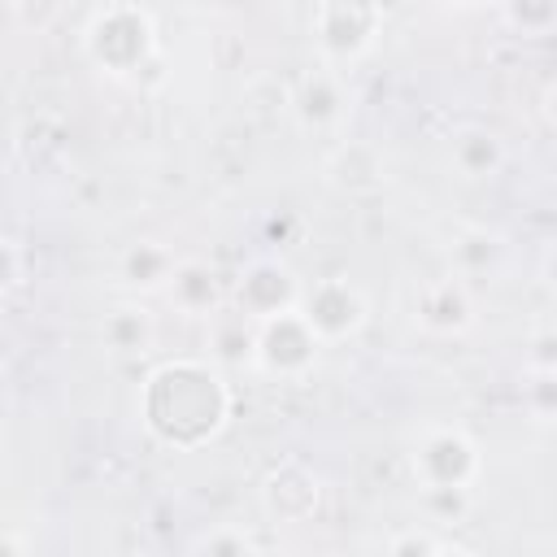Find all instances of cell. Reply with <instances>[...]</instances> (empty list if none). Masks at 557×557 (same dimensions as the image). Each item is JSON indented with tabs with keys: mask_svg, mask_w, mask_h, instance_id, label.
I'll list each match as a JSON object with an SVG mask.
<instances>
[{
	"mask_svg": "<svg viewBox=\"0 0 557 557\" xmlns=\"http://www.w3.org/2000/svg\"><path fill=\"white\" fill-rule=\"evenodd\" d=\"M527 405H531V413H535L540 422H548V418H553V405H557V396H553V370H531Z\"/></svg>",
	"mask_w": 557,
	"mask_h": 557,
	"instance_id": "22",
	"label": "cell"
},
{
	"mask_svg": "<svg viewBox=\"0 0 557 557\" xmlns=\"http://www.w3.org/2000/svg\"><path fill=\"white\" fill-rule=\"evenodd\" d=\"M387 553H400V557H426V553H466L461 544L444 540V535H431V531H396L387 540Z\"/></svg>",
	"mask_w": 557,
	"mask_h": 557,
	"instance_id": "19",
	"label": "cell"
},
{
	"mask_svg": "<svg viewBox=\"0 0 557 557\" xmlns=\"http://www.w3.org/2000/svg\"><path fill=\"white\" fill-rule=\"evenodd\" d=\"M413 474L422 487H457V492H470L483 474V457H479V444L457 431V426H426L418 440H413Z\"/></svg>",
	"mask_w": 557,
	"mask_h": 557,
	"instance_id": "6",
	"label": "cell"
},
{
	"mask_svg": "<svg viewBox=\"0 0 557 557\" xmlns=\"http://www.w3.org/2000/svg\"><path fill=\"white\" fill-rule=\"evenodd\" d=\"M26 540H13V535H0V553H22Z\"/></svg>",
	"mask_w": 557,
	"mask_h": 557,
	"instance_id": "24",
	"label": "cell"
},
{
	"mask_svg": "<svg viewBox=\"0 0 557 557\" xmlns=\"http://www.w3.org/2000/svg\"><path fill=\"white\" fill-rule=\"evenodd\" d=\"M83 44H87V57L104 74H113V78H135L152 61V52H157L152 17L144 9H135V4H109V9H100L91 17Z\"/></svg>",
	"mask_w": 557,
	"mask_h": 557,
	"instance_id": "2",
	"label": "cell"
},
{
	"mask_svg": "<svg viewBox=\"0 0 557 557\" xmlns=\"http://www.w3.org/2000/svg\"><path fill=\"white\" fill-rule=\"evenodd\" d=\"M383 30V4L379 0H318L313 9V39L322 52V65L339 70L361 61Z\"/></svg>",
	"mask_w": 557,
	"mask_h": 557,
	"instance_id": "3",
	"label": "cell"
},
{
	"mask_svg": "<svg viewBox=\"0 0 557 557\" xmlns=\"http://www.w3.org/2000/svg\"><path fill=\"white\" fill-rule=\"evenodd\" d=\"M165 296L187 318H209L218 305H226L222 283H218V270L209 261H178L174 274H170V283H165Z\"/></svg>",
	"mask_w": 557,
	"mask_h": 557,
	"instance_id": "11",
	"label": "cell"
},
{
	"mask_svg": "<svg viewBox=\"0 0 557 557\" xmlns=\"http://www.w3.org/2000/svg\"><path fill=\"white\" fill-rule=\"evenodd\" d=\"M300 287H305V283L296 278V270H292L287 261L261 257V261H252V265L239 270L235 287H231V305H235L239 313H248L252 322H265V318H274V313L296 309Z\"/></svg>",
	"mask_w": 557,
	"mask_h": 557,
	"instance_id": "7",
	"label": "cell"
},
{
	"mask_svg": "<svg viewBox=\"0 0 557 557\" xmlns=\"http://www.w3.org/2000/svg\"><path fill=\"white\" fill-rule=\"evenodd\" d=\"M440 4H448V9H479V4H487V0H440Z\"/></svg>",
	"mask_w": 557,
	"mask_h": 557,
	"instance_id": "25",
	"label": "cell"
},
{
	"mask_svg": "<svg viewBox=\"0 0 557 557\" xmlns=\"http://www.w3.org/2000/svg\"><path fill=\"white\" fill-rule=\"evenodd\" d=\"M448 252H453L457 274H483L487 265H496V257H500V239H496L492 231H483V226H461V231L453 235Z\"/></svg>",
	"mask_w": 557,
	"mask_h": 557,
	"instance_id": "17",
	"label": "cell"
},
{
	"mask_svg": "<svg viewBox=\"0 0 557 557\" xmlns=\"http://www.w3.org/2000/svg\"><path fill=\"white\" fill-rule=\"evenodd\" d=\"M252 339H257V322L248 313H239L235 305H218L209 313L213 361H222V366H252Z\"/></svg>",
	"mask_w": 557,
	"mask_h": 557,
	"instance_id": "13",
	"label": "cell"
},
{
	"mask_svg": "<svg viewBox=\"0 0 557 557\" xmlns=\"http://www.w3.org/2000/svg\"><path fill=\"white\" fill-rule=\"evenodd\" d=\"M413 318L431 335H461L474 322V300H470L461 278H440V283L422 287V296L413 305Z\"/></svg>",
	"mask_w": 557,
	"mask_h": 557,
	"instance_id": "10",
	"label": "cell"
},
{
	"mask_svg": "<svg viewBox=\"0 0 557 557\" xmlns=\"http://www.w3.org/2000/svg\"><path fill=\"white\" fill-rule=\"evenodd\" d=\"M448 161L461 178H492L505 165V144L487 126H466L448 144Z\"/></svg>",
	"mask_w": 557,
	"mask_h": 557,
	"instance_id": "14",
	"label": "cell"
},
{
	"mask_svg": "<svg viewBox=\"0 0 557 557\" xmlns=\"http://www.w3.org/2000/svg\"><path fill=\"white\" fill-rule=\"evenodd\" d=\"M152 313L144 309V305H117V309H109L104 313V322H100V339H104V348L109 352H117V357H135V352H148L152 348Z\"/></svg>",
	"mask_w": 557,
	"mask_h": 557,
	"instance_id": "15",
	"label": "cell"
},
{
	"mask_svg": "<svg viewBox=\"0 0 557 557\" xmlns=\"http://www.w3.org/2000/svg\"><path fill=\"white\" fill-rule=\"evenodd\" d=\"M422 505L431 509L435 527H444V522H457L466 513L470 492H457V487H422Z\"/></svg>",
	"mask_w": 557,
	"mask_h": 557,
	"instance_id": "20",
	"label": "cell"
},
{
	"mask_svg": "<svg viewBox=\"0 0 557 557\" xmlns=\"http://www.w3.org/2000/svg\"><path fill=\"white\" fill-rule=\"evenodd\" d=\"M296 313L309 322V331L322 339V348H331V344H348L366 331L370 300L361 296L357 283H348L344 274H331V278H318V283L300 287Z\"/></svg>",
	"mask_w": 557,
	"mask_h": 557,
	"instance_id": "4",
	"label": "cell"
},
{
	"mask_svg": "<svg viewBox=\"0 0 557 557\" xmlns=\"http://www.w3.org/2000/svg\"><path fill=\"white\" fill-rule=\"evenodd\" d=\"M17 278H22V257H17L13 239L0 235V296H9L17 287Z\"/></svg>",
	"mask_w": 557,
	"mask_h": 557,
	"instance_id": "23",
	"label": "cell"
},
{
	"mask_svg": "<svg viewBox=\"0 0 557 557\" xmlns=\"http://www.w3.org/2000/svg\"><path fill=\"white\" fill-rule=\"evenodd\" d=\"M318 505H322V479L296 457L270 466V474L261 479V509L270 522H309Z\"/></svg>",
	"mask_w": 557,
	"mask_h": 557,
	"instance_id": "8",
	"label": "cell"
},
{
	"mask_svg": "<svg viewBox=\"0 0 557 557\" xmlns=\"http://www.w3.org/2000/svg\"><path fill=\"white\" fill-rule=\"evenodd\" d=\"M331 183L344 191H374L383 183V165L374 157V148L366 144H344L331 161Z\"/></svg>",
	"mask_w": 557,
	"mask_h": 557,
	"instance_id": "16",
	"label": "cell"
},
{
	"mask_svg": "<svg viewBox=\"0 0 557 557\" xmlns=\"http://www.w3.org/2000/svg\"><path fill=\"white\" fill-rule=\"evenodd\" d=\"M292 113H296V122H300L305 131H313V135L339 131L344 117H348V87H344L339 70L322 65V70L305 74V78L296 83V91H292Z\"/></svg>",
	"mask_w": 557,
	"mask_h": 557,
	"instance_id": "9",
	"label": "cell"
},
{
	"mask_svg": "<svg viewBox=\"0 0 557 557\" xmlns=\"http://www.w3.org/2000/svg\"><path fill=\"white\" fill-rule=\"evenodd\" d=\"M174 265H178V257H174L165 244H157V239H139V244H131V248L122 252V261H117V278H122L131 292L148 296V292H165Z\"/></svg>",
	"mask_w": 557,
	"mask_h": 557,
	"instance_id": "12",
	"label": "cell"
},
{
	"mask_svg": "<svg viewBox=\"0 0 557 557\" xmlns=\"http://www.w3.org/2000/svg\"><path fill=\"white\" fill-rule=\"evenodd\" d=\"M500 13L518 35H535L540 39L557 22V0H500Z\"/></svg>",
	"mask_w": 557,
	"mask_h": 557,
	"instance_id": "18",
	"label": "cell"
},
{
	"mask_svg": "<svg viewBox=\"0 0 557 557\" xmlns=\"http://www.w3.org/2000/svg\"><path fill=\"white\" fill-rule=\"evenodd\" d=\"M318 357H322V339L309 331V322L296 309L257 322L252 370H261L278 383H300L318 366Z\"/></svg>",
	"mask_w": 557,
	"mask_h": 557,
	"instance_id": "5",
	"label": "cell"
},
{
	"mask_svg": "<svg viewBox=\"0 0 557 557\" xmlns=\"http://www.w3.org/2000/svg\"><path fill=\"white\" fill-rule=\"evenodd\" d=\"M196 553H257V540L248 535V531H231V527H222V531H209V535H200L196 544H191Z\"/></svg>",
	"mask_w": 557,
	"mask_h": 557,
	"instance_id": "21",
	"label": "cell"
},
{
	"mask_svg": "<svg viewBox=\"0 0 557 557\" xmlns=\"http://www.w3.org/2000/svg\"><path fill=\"white\" fill-rule=\"evenodd\" d=\"M231 418V392L205 361H165L148 374L144 422L161 444L196 448L213 440Z\"/></svg>",
	"mask_w": 557,
	"mask_h": 557,
	"instance_id": "1",
	"label": "cell"
}]
</instances>
